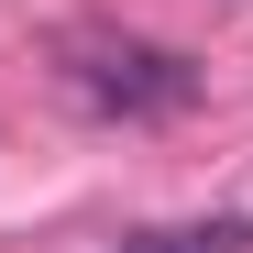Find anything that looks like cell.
Returning <instances> with one entry per match:
<instances>
[{
	"label": "cell",
	"mask_w": 253,
	"mask_h": 253,
	"mask_svg": "<svg viewBox=\"0 0 253 253\" xmlns=\"http://www.w3.org/2000/svg\"><path fill=\"white\" fill-rule=\"evenodd\" d=\"M66 88L99 121H165V110L198 99V66L165 55V44H143V33H77L66 44Z\"/></svg>",
	"instance_id": "1"
},
{
	"label": "cell",
	"mask_w": 253,
	"mask_h": 253,
	"mask_svg": "<svg viewBox=\"0 0 253 253\" xmlns=\"http://www.w3.org/2000/svg\"><path fill=\"white\" fill-rule=\"evenodd\" d=\"M132 253H242V220H209V231H154Z\"/></svg>",
	"instance_id": "2"
}]
</instances>
